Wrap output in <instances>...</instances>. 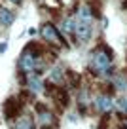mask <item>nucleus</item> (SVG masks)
<instances>
[{"label": "nucleus", "instance_id": "nucleus-1", "mask_svg": "<svg viewBox=\"0 0 127 129\" xmlns=\"http://www.w3.org/2000/svg\"><path fill=\"white\" fill-rule=\"evenodd\" d=\"M76 38L78 42H87L93 32V12L89 6H80L78 15H76Z\"/></svg>", "mask_w": 127, "mask_h": 129}, {"label": "nucleus", "instance_id": "nucleus-2", "mask_svg": "<svg viewBox=\"0 0 127 129\" xmlns=\"http://www.w3.org/2000/svg\"><path fill=\"white\" fill-rule=\"evenodd\" d=\"M112 69V53L104 48H99L91 55V70L97 74H108Z\"/></svg>", "mask_w": 127, "mask_h": 129}, {"label": "nucleus", "instance_id": "nucleus-3", "mask_svg": "<svg viewBox=\"0 0 127 129\" xmlns=\"http://www.w3.org/2000/svg\"><path fill=\"white\" fill-rule=\"evenodd\" d=\"M34 46L36 44H28V48L23 51V55H21V59H19V67H21V70H25V72H32V70H36L40 67L38 49H36Z\"/></svg>", "mask_w": 127, "mask_h": 129}, {"label": "nucleus", "instance_id": "nucleus-4", "mask_svg": "<svg viewBox=\"0 0 127 129\" xmlns=\"http://www.w3.org/2000/svg\"><path fill=\"white\" fill-rule=\"evenodd\" d=\"M42 36H44V40L49 42V44H55V46H63L65 44L63 38H61V34H59V30H57L53 25H49V23H46L44 27H42Z\"/></svg>", "mask_w": 127, "mask_h": 129}, {"label": "nucleus", "instance_id": "nucleus-5", "mask_svg": "<svg viewBox=\"0 0 127 129\" xmlns=\"http://www.w3.org/2000/svg\"><path fill=\"white\" fill-rule=\"evenodd\" d=\"M19 112H21V103L17 101L15 97H10L8 101L4 103V116L8 120H15L19 116Z\"/></svg>", "mask_w": 127, "mask_h": 129}, {"label": "nucleus", "instance_id": "nucleus-6", "mask_svg": "<svg viewBox=\"0 0 127 129\" xmlns=\"http://www.w3.org/2000/svg\"><path fill=\"white\" fill-rule=\"evenodd\" d=\"M38 114H40V123H42V129H49L55 127V118L49 110L44 108V105H38Z\"/></svg>", "mask_w": 127, "mask_h": 129}, {"label": "nucleus", "instance_id": "nucleus-7", "mask_svg": "<svg viewBox=\"0 0 127 129\" xmlns=\"http://www.w3.org/2000/svg\"><path fill=\"white\" fill-rule=\"evenodd\" d=\"M95 106H97V110H101V112H110L112 110V99L108 95H99L95 99Z\"/></svg>", "mask_w": 127, "mask_h": 129}, {"label": "nucleus", "instance_id": "nucleus-8", "mask_svg": "<svg viewBox=\"0 0 127 129\" xmlns=\"http://www.w3.org/2000/svg\"><path fill=\"white\" fill-rule=\"evenodd\" d=\"M13 19H15V15H13L10 10H6V8H0V23L2 25H12L13 23Z\"/></svg>", "mask_w": 127, "mask_h": 129}, {"label": "nucleus", "instance_id": "nucleus-9", "mask_svg": "<svg viewBox=\"0 0 127 129\" xmlns=\"http://www.w3.org/2000/svg\"><path fill=\"white\" fill-rule=\"evenodd\" d=\"M28 87H30V91L40 93L42 91V82H40V78L34 76V74H30V76H28Z\"/></svg>", "mask_w": 127, "mask_h": 129}, {"label": "nucleus", "instance_id": "nucleus-10", "mask_svg": "<svg viewBox=\"0 0 127 129\" xmlns=\"http://www.w3.org/2000/svg\"><path fill=\"white\" fill-rule=\"evenodd\" d=\"M65 76H63V70L61 69H53L51 70V82H55V84H59V82H63Z\"/></svg>", "mask_w": 127, "mask_h": 129}, {"label": "nucleus", "instance_id": "nucleus-11", "mask_svg": "<svg viewBox=\"0 0 127 129\" xmlns=\"http://www.w3.org/2000/svg\"><path fill=\"white\" fill-rule=\"evenodd\" d=\"M17 129H32V120L30 118H23V120L17 123Z\"/></svg>", "mask_w": 127, "mask_h": 129}, {"label": "nucleus", "instance_id": "nucleus-12", "mask_svg": "<svg viewBox=\"0 0 127 129\" xmlns=\"http://www.w3.org/2000/svg\"><path fill=\"white\" fill-rule=\"evenodd\" d=\"M118 110H119L121 114H127V95L121 97V99L118 101Z\"/></svg>", "mask_w": 127, "mask_h": 129}, {"label": "nucleus", "instance_id": "nucleus-13", "mask_svg": "<svg viewBox=\"0 0 127 129\" xmlns=\"http://www.w3.org/2000/svg\"><path fill=\"white\" fill-rule=\"evenodd\" d=\"M116 85H118V89L125 91V89H127V80L123 76H116Z\"/></svg>", "mask_w": 127, "mask_h": 129}, {"label": "nucleus", "instance_id": "nucleus-14", "mask_svg": "<svg viewBox=\"0 0 127 129\" xmlns=\"http://www.w3.org/2000/svg\"><path fill=\"white\" fill-rule=\"evenodd\" d=\"M6 46H8L6 42H2V44H0V53H4V51H6Z\"/></svg>", "mask_w": 127, "mask_h": 129}, {"label": "nucleus", "instance_id": "nucleus-15", "mask_svg": "<svg viewBox=\"0 0 127 129\" xmlns=\"http://www.w3.org/2000/svg\"><path fill=\"white\" fill-rule=\"evenodd\" d=\"M10 2H13V4H19V2H21V0H10Z\"/></svg>", "mask_w": 127, "mask_h": 129}, {"label": "nucleus", "instance_id": "nucleus-16", "mask_svg": "<svg viewBox=\"0 0 127 129\" xmlns=\"http://www.w3.org/2000/svg\"><path fill=\"white\" fill-rule=\"evenodd\" d=\"M123 6H125V10H127V0H125V4H123Z\"/></svg>", "mask_w": 127, "mask_h": 129}]
</instances>
